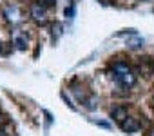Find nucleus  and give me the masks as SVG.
<instances>
[{
	"label": "nucleus",
	"instance_id": "0eeeda50",
	"mask_svg": "<svg viewBox=\"0 0 154 136\" xmlns=\"http://www.w3.org/2000/svg\"><path fill=\"white\" fill-rule=\"evenodd\" d=\"M13 44L17 45V49H26V47H27V36L15 33V35H13Z\"/></svg>",
	"mask_w": 154,
	"mask_h": 136
},
{
	"label": "nucleus",
	"instance_id": "1a4fd4ad",
	"mask_svg": "<svg viewBox=\"0 0 154 136\" xmlns=\"http://www.w3.org/2000/svg\"><path fill=\"white\" fill-rule=\"evenodd\" d=\"M127 45H131V47H140V45H143V38H140V36L131 38V40H127Z\"/></svg>",
	"mask_w": 154,
	"mask_h": 136
},
{
	"label": "nucleus",
	"instance_id": "423d86ee",
	"mask_svg": "<svg viewBox=\"0 0 154 136\" xmlns=\"http://www.w3.org/2000/svg\"><path fill=\"white\" fill-rule=\"evenodd\" d=\"M4 15L9 22H18L20 20V9L17 6H11V8H6L4 9Z\"/></svg>",
	"mask_w": 154,
	"mask_h": 136
},
{
	"label": "nucleus",
	"instance_id": "f03ea898",
	"mask_svg": "<svg viewBox=\"0 0 154 136\" xmlns=\"http://www.w3.org/2000/svg\"><path fill=\"white\" fill-rule=\"evenodd\" d=\"M138 69H140V73L143 76H150L152 71H154V62H152V58H149V56L138 58Z\"/></svg>",
	"mask_w": 154,
	"mask_h": 136
},
{
	"label": "nucleus",
	"instance_id": "20e7f679",
	"mask_svg": "<svg viewBox=\"0 0 154 136\" xmlns=\"http://www.w3.org/2000/svg\"><path fill=\"white\" fill-rule=\"evenodd\" d=\"M120 125H122V129H123L127 134H132V132H136V131L140 129V122H138L134 116H127V120H123Z\"/></svg>",
	"mask_w": 154,
	"mask_h": 136
},
{
	"label": "nucleus",
	"instance_id": "4468645a",
	"mask_svg": "<svg viewBox=\"0 0 154 136\" xmlns=\"http://www.w3.org/2000/svg\"><path fill=\"white\" fill-rule=\"evenodd\" d=\"M40 6H47V8H53L54 6V0H42V2H40Z\"/></svg>",
	"mask_w": 154,
	"mask_h": 136
},
{
	"label": "nucleus",
	"instance_id": "7ed1b4c3",
	"mask_svg": "<svg viewBox=\"0 0 154 136\" xmlns=\"http://www.w3.org/2000/svg\"><path fill=\"white\" fill-rule=\"evenodd\" d=\"M31 18L38 24H45L47 20V13H45V8L40 6V4H33L31 6Z\"/></svg>",
	"mask_w": 154,
	"mask_h": 136
},
{
	"label": "nucleus",
	"instance_id": "2eb2a0df",
	"mask_svg": "<svg viewBox=\"0 0 154 136\" xmlns=\"http://www.w3.org/2000/svg\"><path fill=\"white\" fill-rule=\"evenodd\" d=\"M145 136H154V127H152V129H149V131H147V134H145Z\"/></svg>",
	"mask_w": 154,
	"mask_h": 136
},
{
	"label": "nucleus",
	"instance_id": "f8f14e48",
	"mask_svg": "<svg viewBox=\"0 0 154 136\" xmlns=\"http://www.w3.org/2000/svg\"><path fill=\"white\" fill-rule=\"evenodd\" d=\"M60 96H62V100H63V102H65V104H67V105H69V107H71V109H72V111H76V107H74V105H72V104H71V100H69V98H67V94H65V93H62V94H60Z\"/></svg>",
	"mask_w": 154,
	"mask_h": 136
},
{
	"label": "nucleus",
	"instance_id": "f257e3e1",
	"mask_svg": "<svg viewBox=\"0 0 154 136\" xmlns=\"http://www.w3.org/2000/svg\"><path fill=\"white\" fill-rule=\"evenodd\" d=\"M112 73H114L116 82H118L120 85L127 87V89L136 84V76L132 75L131 67H129L125 62H114V63H112Z\"/></svg>",
	"mask_w": 154,
	"mask_h": 136
},
{
	"label": "nucleus",
	"instance_id": "9b49d317",
	"mask_svg": "<svg viewBox=\"0 0 154 136\" xmlns=\"http://www.w3.org/2000/svg\"><path fill=\"white\" fill-rule=\"evenodd\" d=\"M93 123H96L98 127H103V129H111V123H107V122H102V120H93Z\"/></svg>",
	"mask_w": 154,
	"mask_h": 136
},
{
	"label": "nucleus",
	"instance_id": "ddd939ff",
	"mask_svg": "<svg viewBox=\"0 0 154 136\" xmlns=\"http://www.w3.org/2000/svg\"><path fill=\"white\" fill-rule=\"evenodd\" d=\"M8 125V116L6 114H0V129Z\"/></svg>",
	"mask_w": 154,
	"mask_h": 136
},
{
	"label": "nucleus",
	"instance_id": "39448f33",
	"mask_svg": "<svg viewBox=\"0 0 154 136\" xmlns=\"http://www.w3.org/2000/svg\"><path fill=\"white\" fill-rule=\"evenodd\" d=\"M127 116H129V111H127V107L125 105H114L112 109H111V118H114L116 122H123V120H127Z\"/></svg>",
	"mask_w": 154,
	"mask_h": 136
},
{
	"label": "nucleus",
	"instance_id": "9d476101",
	"mask_svg": "<svg viewBox=\"0 0 154 136\" xmlns=\"http://www.w3.org/2000/svg\"><path fill=\"white\" fill-rule=\"evenodd\" d=\"M72 17H74V4L65 8V18H72Z\"/></svg>",
	"mask_w": 154,
	"mask_h": 136
},
{
	"label": "nucleus",
	"instance_id": "dca6fc26",
	"mask_svg": "<svg viewBox=\"0 0 154 136\" xmlns=\"http://www.w3.org/2000/svg\"><path fill=\"white\" fill-rule=\"evenodd\" d=\"M6 51H4V47H2V42H0V54H4Z\"/></svg>",
	"mask_w": 154,
	"mask_h": 136
},
{
	"label": "nucleus",
	"instance_id": "6e6552de",
	"mask_svg": "<svg viewBox=\"0 0 154 136\" xmlns=\"http://www.w3.org/2000/svg\"><path fill=\"white\" fill-rule=\"evenodd\" d=\"M84 105H85L89 111H94V109L98 107V100H96V96H89V98L84 102Z\"/></svg>",
	"mask_w": 154,
	"mask_h": 136
}]
</instances>
